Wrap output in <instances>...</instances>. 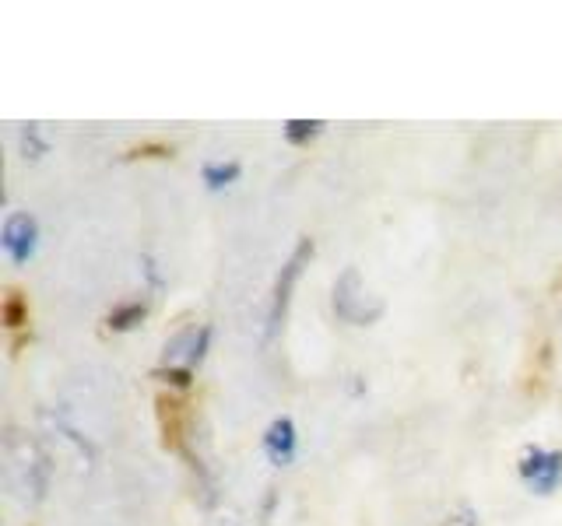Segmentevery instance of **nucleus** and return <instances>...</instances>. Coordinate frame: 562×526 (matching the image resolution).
Returning a JSON list of instances; mask_svg holds the SVG:
<instances>
[{
	"label": "nucleus",
	"instance_id": "10",
	"mask_svg": "<svg viewBox=\"0 0 562 526\" xmlns=\"http://www.w3.org/2000/svg\"><path fill=\"white\" fill-rule=\"evenodd\" d=\"M324 134V120H289L285 123V141L296 144V148H303V144H310L313 137Z\"/></svg>",
	"mask_w": 562,
	"mask_h": 526
},
{
	"label": "nucleus",
	"instance_id": "6",
	"mask_svg": "<svg viewBox=\"0 0 562 526\" xmlns=\"http://www.w3.org/2000/svg\"><path fill=\"white\" fill-rule=\"evenodd\" d=\"M264 453L271 456L274 467H285L296 456V421L274 418L264 432Z\"/></svg>",
	"mask_w": 562,
	"mask_h": 526
},
{
	"label": "nucleus",
	"instance_id": "12",
	"mask_svg": "<svg viewBox=\"0 0 562 526\" xmlns=\"http://www.w3.org/2000/svg\"><path fill=\"white\" fill-rule=\"evenodd\" d=\"M46 151H50V144H46L43 134H39V123H29V127L22 130V155L25 158H43Z\"/></svg>",
	"mask_w": 562,
	"mask_h": 526
},
{
	"label": "nucleus",
	"instance_id": "9",
	"mask_svg": "<svg viewBox=\"0 0 562 526\" xmlns=\"http://www.w3.org/2000/svg\"><path fill=\"white\" fill-rule=\"evenodd\" d=\"M239 172H243L239 169V162H211L201 169V179L208 183V190H222V186L236 183Z\"/></svg>",
	"mask_w": 562,
	"mask_h": 526
},
{
	"label": "nucleus",
	"instance_id": "2",
	"mask_svg": "<svg viewBox=\"0 0 562 526\" xmlns=\"http://www.w3.org/2000/svg\"><path fill=\"white\" fill-rule=\"evenodd\" d=\"M334 313H338V320L352 323V327H369V323L380 320L383 302L366 292L359 267H348V271L334 281Z\"/></svg>",
	"mask_w": 562,
	"mask_h": 526
},
{
	"label": "nucleus",
	"instance_id": "3",
	"mask_svg": "<svg viewBox=\"0 0 562 526\" xmlns=\"http://www.w3.org/2000/svg\"><path fill=\"white\" fill-rule=\"evenodd\" d=\"M520 477L524 484L534 491V495H552L562 484V453L559 449H538L527 446L524 456H520Z\"/></svg>",
	"mask_w": 562,
	"mask_h": 526
},
{
	"label": "nucleus",
	"instance_id": "5",
	"mask_svg": "<svg viewBox=\"0 0 562 526\" xmlns=\"http://www.w3.org/2000/svg\"><path fill=\"white\" fill-rule=\"evenodd\" d=\"M211 344V327H187L166 344V365L169 369H190L204 362Z\"/></svg>",
	"mask_w": 562,
	"mask_h": 526
},
{
	"label": "nucleus",
	"instance_id": "1",
	"mask_svg": "<svg viewBox=\"0 0 562 526\" xmlns=\"http://www.w3.org/2000/svg\"><path fill=\"white\" fill-rule=\"evenodd\" d=\"M310 260H313V239H299L296 249H292V256L281 263V271L271 288V306H267V327H264L267 341H274V334H278L281 323H285V313H289V302H292V288H296V281L303 278V267Z\"/></svg>",
	"mask_w": 562,
	"mask_h": 526
},
{
	"label": "nucleus",
	"instance_id": "7",
	"mask_svg": "<svg viewBox=\"0 0 562 526\" xmlns=\"http://www.w3.org/2000/svg\"><path fill=\"white\" fill-rule=\"evenodd\" d=\"M159 418H162V432H166V446L183 453V421H187V407L176 397H159Z\"/></svg>",
	"mask_w": 562,
	"mask_h": 526
},
{
	"label": "nucleus",
	"instance_id": "8",
	"mask_svg": "<svg viewBox=\"0 0 562 526\" xmlns=\"http://www.w3.org/2000/svg\"><path fill=\"white\" fill-rule=\"evenodd\" d=\"M145 316H148L145 302H127V306H116L113 313L106 316V327L113 330V334H127V330H134Z\"/></svg>",
	"mask_w": 562,
	"mask_h": 526
},
{
	"label": "nucleus",
	"instance_id": "13",
	"mask_svg": "<svg viewBox=\"0 0 562 526\" xmlns=\"http://www.w3.org/2000/svg\"><path fill=\"white\" fill-rule=\"evenodd\" d=\"M155 379L176 386V390H190V386H194V372L190 369H169V365H159V369H155Z\"/></svg>",
	"mask_w": 562,
	"mask_h": 526
},
{
	"label": "nucleus",
	"instance_id": "4",
	"mask_svg": "<svg viewBox=\"0 0 562 526\" xmlns=\"http://www.w3.org/2000/svg\"><path fill=\"white\" fill-rule=\"evenodd\" d=\"M0 242H4V253L11 256V263L25 267V263L36 256V246H39L36 218H32V214H25V211L8 214V221H4V232H0Z\"/></svg>",
	"mask_w": 562,
	"mask_h": 526
},
{
	"label": "nucleus",
	"instance_id": "11",
	"mask_svg": "<svg viewBox=\"0 0 562 526\" xmlns=\"http://www.w3.org/2000/svg\"><path fill=\"white\" fill-rule=\"evenodd\" d=\"M4 323H8L11 330H18V327L29 323V306H25V299L18 292H11L8 302H4Z\"/></svg>",
	"mask_w": 562,
	"mask_h": 526
},
{
	"label": "nucleus",
	"instance_id": "14",
	"mask_svg": "<svg viewBox=\"0 0 562 526\" xmlns=\"http://www.w3.org/2000/svg\"><path fill=\"white\" fill-rule=\"evenodd\" d=\"M443 526H478V519L471 516V512H461V516H447Z\"/></svg>",
	"mask_w": 562,
	"mask_h": 526
}]
</instances>
